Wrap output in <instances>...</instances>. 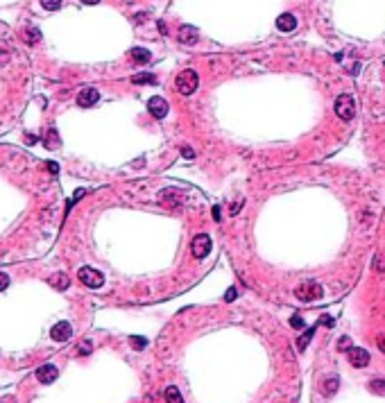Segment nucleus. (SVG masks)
Segmentation results:
<instances>
[{"label":"nucleus","mask_w":385,"mask_h":403,"mask_svg":"<svg viewBox=\"0 0 385 403\" xmlns=\"http://www.w3.org/2000/svg\"><path fill=\"white\" fill-rule=\"evenodd\" d=\"M175 84H177V91L181 95H193L197 91V84H200V77H197L195 70H181L177 75V80H175Z\"/></svg>","instance_id":"f257e3e1"},{"label":"nucleus","mask_w":385,"mask_h":403,"mask_svg":"<svg viewBox=\"0 0 385 403\" xmlns=\"http://www.w3.org/2000/svg\"><path fill=\"white\" fill-rule=\"evenodd\" d=\"M297 299H302V301H315V299H320L324 295L320 283H315V281H308V283H302V286L295 290Z\"/></svg>","instance_id":"f03ea898"},{"label":"nucleus","mask_w":385,"mask_h":403,"mask_svg":"<svg viewBox=\"0 0 385 403\" xmlns=\"http://www.w3.org/2000/svg\"><path fill=\"white\" fill-rule=\"evenodd\" d=\"M77 279L82 281L86 288H102V283H104V276H102V272H98V269L93 268H82L79 272H77Z\"/></svg>","instance_id":"7ed1b4c3"},{"label":"nucleus","mask_w":385,"mask_h":403,"mask_svg":"<svg viewBox=\"0 0 385 403\" xmlns=\"http://www.w3.org/2000/svg\"><path fill=\"white\" fill-rule=\"evenodd\" d=\"M335 113H338L342 120H351V118L356 116V102L351 95H340L338 100H335Z\"/></svg>","instance_id":"20e7f679"},{"label":"nucleus","mask_w":385,"mask_h":403,"mask_svg":"<svg viewBox=\"0 0 385 403\" xmlns=\"http://www.w3.org/2000/svg\"><path fill=\"white\" fill-rule=\"evenodd\" d=\"M190 249H193V256L195 258H204L211 251V238H208L206 234H200L193 238V242H190Z\"/></svg>","instance_id":"39448f33"},{"label":"nucleus","mask_w":385,"mask_h":403,"mask_svg":"<svg viewBox=\"0 0 385 403\" xmlns=\"http://www.w3.org/2000/svg\"><path fill=\"white\" fill-rule=\"evenodd\" d=\"M57 376H59V369L54 367V365H41V367L36 369V380L39 383H43V385H50V383H54L57 380Z\"/></svg>","instance_id":"423d86ee"},{"label":"nucleus","mask_w":385,"mask_h":403,"mask_svg":"<svg viewBox=\"0 0 385 403\" xmlns=\"http://www.w3.org/2000/svg\"><path fill=\"white\" fill-rule=\"evenodd\" d=\"M71 335H73V326L68 322H57V324L50 328V338H52L54 342H66V340H71Z\"/></svg>","instance_id":"0eeeda50"},{"label":"nucleus","mask_w":385,"mask_h":403,"mask_svg":"<svg viewBox=\"0 0 385 403\" xmlns=\"http://www.w3.org/2000/svg\"><path fill=\"white\" fill-rule=\"evenodd\" d=\"M148 111L152 113L154 118H166L168 113V102L163 98H159V95H154V98L148 100Z\"/></svg>","instance_id":"6e6552de"},{"label":"nucleus","mask_w":385,"mask_h":403,"mask_svg":"<svg viewBox=\"0 0 385 403\" xmlns=\"http://www.w3.org/2000/svg\"><path fill=\"white\" fill-rule=\"evenodd\" d=\"M349 362L354 367H367L369 365V353L360 347H351L349 349Z\"/></svg>","instance_id":"1a4fd4ad"},{"label":"nucleus","mask_w":385,"mask_h":403,"mask_svg":"<svg viewBox=\"0 0 385 403\" xmlns=\"http://www.w3.org/2000/svg\"><path fill=\"white\" fill-rule=\"evenodd\" d=\"M197 39H200L197 27H193V25H181V29H179V41L186 43V46H195Z\"/></svg>","instance_id":"9d476101"},{"label":"nucleus","mask_w":385,"mask_h":403,"mask_svg":"<svg viewBox=\"0 0 385 403\" xmlns=\"http://www.w3.org/2000/svg\"><path fill=\"white\" fill-rule=\"evenodd\" d=\"M98 100H100V93H98L95 88H84V91H79V95H77V105L86 109V107H93Z\"/></svg>","instance_id":"9b49d317"},{"label":"nucleus","mask_w":385,"mask_h":403,"mask_svg":"<svg viewBox=\"0 0 385 403\" xmlns=\"http://www.w3.org/2000/svg\"><path fill=\"white\" fill-rule=\"evenodd\" d=\"M277 27L281 29V32H292V29L297 27V18L292 16V14H281V16L277 18Z\"/></svg>","instance_id":"f8f14e48"},{"label":"nucleus","mask_w":385,"mask_h":403,"mask_svg":"<svg viewBox=\"0 0 385 403\" xmlns=\"http://www.w3.org/2000/svg\"><path fill=\"white\" fill-rule=\"evenodd\" d=\"M48 283H50L54 290H66V288L71 286V279H68V274H64V272H54V274L48 279Z\"/></svg>","instance_id":"ddd939ff"},{"label":"nucleus","mask_w":385,"mask_h":403,"mask_svg":"<svg viewBox=\"0 0 385 403\" xmlns=\"http://www.w3.org/2000/svg\"><path fill=\"white\" fill-rule=\"evenodd\" d=\"M166 403H184V397H181V392H179L175 385L166 387Z\"/></svg>","instance_id":"4468645a"},{"label":"nucleus","mask_w":385,"mask_h":403,"mask_svg":"<svg viewBox=\"0 0 385 403\" xmlns=\"http://www.w3.org/2000/svg\"><path fill=\"white\" fill-rule=\"evenodd\" d=\"M129 54H131V59H134V61H138V64H145V61H150V53L145 50V48H134Z\"/></svg>","instance_id":"2eb2a0df"},{"label":"nucleus","mask_w":385,"mask_h":403,"mask_svg":"<svg viewBox=\"0 0 385 403\" xmlns=\"http://www.w3.org/2000/svg\"><path fill=\"white\" fill-rule=\"evenodd\" d=\"M338 385H340L338 376H331V378H329V380H324V385H322V390H324V394H335V392H338Z\"/></svg>","instance_id":"dca6fc26"},{"label":"nucleus","mask_w":385,"mask_h":403,"mask_svg":"<svg viewBox=\"0 0 385 403\" xmlns=\"http://www.w3.org/2000/svg\"><path fill=\"white\" fill-rule=\"evenodd\" d=\"M131 82L134 84H156V77H154L152 73H141V75L131 77Z\"/></svg>","instance_id":"f3484780"},{"label":"nucleus","mask_w":385,"mask_h":403,"mask_svg":"<svg viewBox=\"0 0 385 403\" xmlns=\"http://www.w3.org/2000/svg\"><path fill=\"white\" fill-rule=\"evenodd\" d=\"M25 41L27 43H39L41 41V32H39L36 27H27L25 29Z\"/></svg>","instance_id":"a211bd4d"},{"label":"nucleus","mask_w":385,"mask_h":403,"mask_svg":"<svg viewBox=\"0 0 385 403\" xmlns=\"http://www.w3.org/2000/svg\"><path fill=\"white\" fill-rule=\"evenodd\" d=\"M369 390H372L374 394H381V397H383L385 394V380L383 378H374L372 383H369Z\"/></svg>","instance_id":"6ab92c4d"},{"label":"nucleus","mask_w":385,"mask_h":403,"mask_svg":"<svg viewBox=\"0 0 385 403\" xmlns=\"http://www.w3.org/2000/svg\"><path fill=\"white\" fill-rule=\"evenodd\" d=\"M313 333H315V328H310V331H306V333H304L302 338L297 340V349H299V351H304V349H306V345H308V342H310V338H313Z\"/></svg>","instance_id":"aec40b11"},{"label":"nucleus","mask_w":385,"mask_h":403,"mask_svg":"<svg viewBox=\"0 0 385 403\" xmlns=\"http://www.w3.org/2000/svg\"><path fill=\"white\" fill-rule=\"evenodd\" d=\"M129 342H131V347H134L136 351H141V349H145V347H148V340H145V338H138V335H131Z\"/></svg>","instance_id":"412c9836"},{"label":"nucleus","mask_w":385,"mask_h":403,"mask_svg":"<svg viewBox=\"0 0 385 403\" xmlns=\"http://www.w3.org/2000/svg\"><path fill=\"white\" fill-rule=\"evenodd\" d=\"M41 5L43 9H48V12H57L61 7V0H41Z\"/></svg>","instance_id":"4be33fe9"},{"label":"nucleus","mask_w":385,"mask_h":403,"mask_svg":"<svg viewBox=\"0 0 385 403\" xmlns=\"http://www.w3.org/2000/svg\"><path fill=\"white\" fill-rule=\"evenodd\" d=\"M48 134H50V138L46 136V145H59V136H57V132H54V129H50Z\"/></svg>","instance_id":"5701e85b"},{"label":"nucleus","mask_w":385,"mask_h":403,"mask_svg":"<svg viewBox=\"0 0 385 403\" xmlns=\"http://www.w3.org/2000/svg\"><path fill=\"white\" fill-rule=\"evenodd\" d=\"M374 269H376V272H385V258L383 256L374 258Z\"/></svg>","instance_id":"b1692460"},{"label":"nucleus","mask_w":385,"mask_h":403,"mask_svg":"<svg viewBox=\"0 0 385 403\" xmlns=\"http://www.w3.org/2000/svg\"><path fill=\"white\" fill-rule=\"evenodd\" d=\"M290 326H292V328H304L306 324H304V320H302L299 315H292V317H290Z\"/></svg>","instance_id":"393cba45"},{"label":"nucleus","mask_w":385,"mask_h":403,"mask_svg":"<svg viewBox=\"0 0 385 403\" xmlns=\"http://www.w3.org/2000/svg\"><path fill=\"white\" fill-rule=\"evenodd\" d=\"M338 349L340 351H344V349H351V340L344 335V338H340V342H338Z\"/></svg>","instance_id":"a878e982"},{"label":"nucleus","mask_w":385,"mask_h":403,"mask_svg":"<svg viewBox=\"0 0 385 403\" xmlns=\"http://www.w3.org/2000/svg\"><path fill=\"white\" fill-rule=\"evenodd\" d=\"M7 286H9V276H7L5 272H0V292L5 290Z\"/></svg>","instance_id":"bb28decb"},{"label":"nucleus","mask_w":385,"mask_h":403,"mask_svg":"<svg viewBox=\"0 0 385 403\" xmlns=\"http://www.w3.org/2000/svg\"><path fill=\"white\" fill-rule=\"evenodd\" d=\"M225 299H227V301H233V299H236V288H229V290H227V295H225Z\"/></svg>","instance_id":"cd10ccee"},{"label":"nucleus","mask_w":385,"mask_h":403,"mask_svg":"<svg viewBox=\"0 0 385 403\" xmlns=\"http://www.w3.org/2000/svg\"><path fill=\"white\" fill-rule=\"evenodd\" d=\"M181 154H184L186 159H193V157H195V152H193V147H181Z\"/></svg>","instance_id":"c85d7f7f"},{"label":"nucleus","mask_w":385,"mask_h":403,"mask_svg":"<svg viewBox=\"0 0 385 403\" xmlns=\"http://www.w3.org/2000/svg\"><path fill=\"white\" fill-rule=\"evenodd\" d=\"M79 353H82V356H86V353H91V342H84V345L79 347Z\"/></svg>","instance_id":"c756f323"},{"label":"nucleus","mask_w":385,"mask_h":403,"mask_svg":"<svg viewBox=\"0 0 385 403\" xmlns=\"http://www.w3.org/2000/svg\"><path fill=\"white\" fill-rule=\"evenodd\" d=\"M243 209V202H238V204H233L231 206V213H238V211Z\"/></svg>","instance_id":"7c9ffc66"},{"label":"nucleus","mask_w":385,"mask_h":403,"mask_svg":"<svg viewBox=\"0 0 385 403\" xmlns=\"http://www.w3.org/2000/svg\"><path fill=\"white\" fill-rule=\"evenodd\" d=\"M322 324H324V326H333V320L331 317H322Z\"/></svg>","instance_id":"2f4dec72"},{"label":"nucleus","mask_w":385,"mask_h":403,"mask_svg":"<svg viewBox=\"0 0 385 403\" xmlns=\"http://www.w3.org/2000/svg\"><path fill=\"white\" fill-rule=\"evenodd\" d=\"M379 349L385 351V335H383V338H379Z\"/></svg>","instance_id":"473e14b6"},{"label":"nucleus","mask_w":385,"mask_h":403,"mask_svg":"<svg viewBox=\"0 0 385 403\" xmlns=\"http://www.w3.org/2000/svg\"><path fill=\"white\" fill-rule=\"evenodd\" d=\"M82 2H84V5H98L100 0H82Z\"/></svg>","instance_id":"72a5a7b5"},{"label":"nucleus","mask_w":385,"mask_h":403,"mask_svg":"<svg viewBox=\"0 0 385 403\" xmlns=\"http://www.w3.org/2000/svg\"><path fill=\"white\" fill-rule=\"evenodd\" d=\"M213 217H215V220H220V209H218V206L213 209Z\"/></svg>","instance_id":"f704fd0d"},{"label":"nucleus","mask_w":385,"mask_h":403,"mask_svg":"<svg viewBox=\"0 0 385 403\" xmlns=\"http://www.w3.org/2000/svg\"><path fill=\"white\" fill-rule=\"evenodd\" d=\"M2 403H14V401H9V399H5V401H2Z\"/></svg>","instance_id":"c9c22d12"},{"label":"nucleus","mask_w":385,"mask_h":403,"mask_svg":"<svg viewBox=\"0 0 385 403\" xmlns=\"http://www.w3.org/2000/svg\"><path fill=\"white\" fill-rule=\"evenodd\" d=\"M383 73H385V66H383Z\"/></svg>","instance_id":"e433bc0d"}]
</instances>
